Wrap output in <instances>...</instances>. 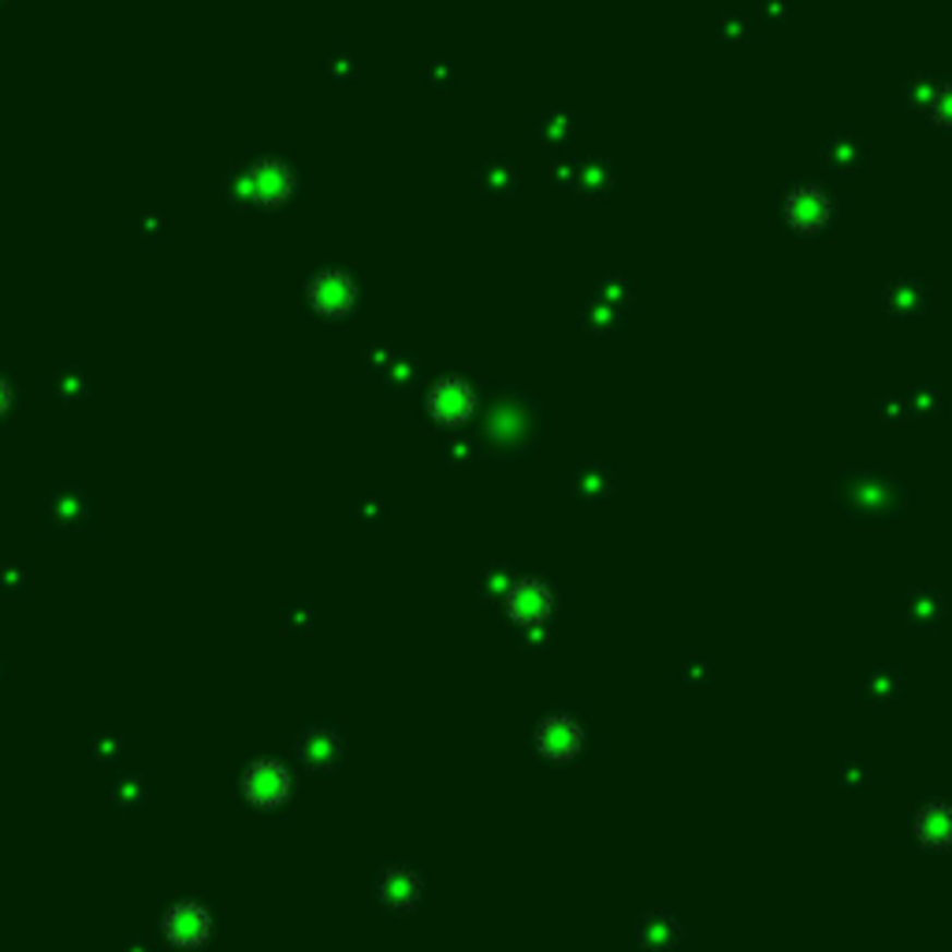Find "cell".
<instances>
[{
    "instance_id": "6da1fadb",
    "label": "cell",
    "mask_w": 952,
    "mask_h": 952,
    "mask_svg": "<svg viewBox=\"0 0 952 952\" xmlns=\"http://www.w3.org/2000/svg\"><path fill=\"white\" fill-rule=\"evenodd\" d=\"M837 506L864 525L896 521L908 506V487L893 473H875V469H848L837 477Z\"/></svg>"
},
{
    "instance_id": "7a4b0ae2",
    "label": "cell",
    "mask_w": 952,
    "mask_h": 952,
    "mask_svg": "<svg viewBox=\"0 0 952 952\" xmlns=\"http://www.w3.org/2000/svg\"><path fill=\"white\" fill-rule=\"evenodd\" d=\"M484 443L498 458H525L540 443V406L521 391H503L487 406Z\"/></svg>"
},
{
    "instance_id": "3957f363",
    "label": "cell",
    "mask_w": 952,
    "mask_h": 952,
    "mask_svg": "<svg viewBox=\"0 0 952 952\" xmlns=\"http://www.w3.org/2000/svg\"><path fill=\"white\" fill-rule=\"evenodd\" d=\"M537 751L547 763H569L585 751V725L574 714H551L537 725Z\"/></svg>"
},
{
    "instance_id": "277c9868",
    "label": "cell",
    "mask_w": 952,
    "mask_h": 952,
    "mask_svg": "<svg viewBox=\"0 0 952 952\" xmlns=\"http://www.w3.org/2000/svg\"><path fill=\"white\" fill-rule=\"evenodd\" d=\"M506 614H510L518 625H543L551 622V611H555V592H551L543 580L537 577H518L514 580V588L506 592Z\"/></svg>"
},
{
    "instance_id": "5b68a950",
    "label": "cell",
    "mask_w": 952,
    "mask_h": 952,
    "mask_svg": "<svg viewBox=\"0 0 952 952\" xmlns=\"http://www.w3.org/2000/svg\"><path fill=\"white\" fill-rule=\"evenodd\" d=\"M429 413L447 429H458L477 413V391L458 376H447L429 391Z\"/></svg>"
},
{
    "instance_id": "8992f818",
    "label": "cell",
    "mask_w": 952,
    "mask_h": 952,
    "mask_svg": "<svg viewBox=\"0 0 952 952\" xmlns=\"http://www.w3.org/2000/svg\"><path fill=\"white\" fill-rule=\"evenodd\" d=\"M830 216H833V205L819 186H796L793 194L785 197V220L788 228H796L800 234L822 231L830 224Z\"/></svg>"
},
{
    "instance_id": "52a82bcc",
    "label": "cell",
    "mask_w": 952,
    "mask_h": 952,
    "mask_svg": "<svg viewBox=\"0 0 952 952\" xmlns=\"http://www.w3.org/2000/svg\"><path fill=\"white\" fill-rule=\"evenodd\" d=\"M376 901L384 904L387 912H413L417 904H421V875H417L413 867H387L384 875L376 878Z\"/></svg>"
},
{
    "instance_id": "ba28073f",
    "label": "cell",
    "mask_w": 952,
    "mask_h": 952,
    "mask_svg": "<svg viewBox=\"0 0 952 952\" xmlns=\"http://www.w3.org/2000/svg\"><path fill=\"white\" fill-rule=\"evenodd\" d=\"M242 788H246V796L253 804H261V808H276V804H284L287 793H290V774L276 763V759H257V763L246 770V778H242Z\"/></svg>"
},
{
    "instance_id": "9c48e42d",
    "label": "cell",
    "mask_w": 952,
    "mask_h": 952,
    "mask_svg": "<svg viewBox=\"0 0 952 952\" xmlns=\"http://www.w3.org/2000/svg\"><path fill=\"white\" fill-rule=\"evenodd\" d=\"M901 618L915 632H933L949 618V600L938 592V588H912L901 603Z\"/></svg>"
},
{
    "instance_id": "30bf717a",
    "label": "cell",
    "mask_w": 952,
    "mask_h": 952,
    "mask_svg": "<svg viewBox=\"0 0 952 952\" xmlns=\"http://www.w3.org/2000/svg\"><path fill=\"white\" fill-rule=\"evenodd\" d=\"M682 923H677L674 912L666 908H651L648 915H640L637 923V945L643 952H677L682 949Z\"/></svg>"
},
{
    "instance_id": "8fae6325",
    "label": "cell",
    "mask_w": 952,
    "mask_h": 952,
    "mask_svg": "<svg viewBox=\"0 0 952 952\" xmlns=\"http://www.w3.org/2000/svg\"><path fill=\"white\" fill-rule=\"evenodd\" d=\"M915 841L930 852L952 848V804L933 800L927 808L915 811Z\"/></svg>"
},
{
    "instance_id": "7c38bea8",
    "label": "cell",
    "mask_w": 952,
    "mask_h": 952,
    "mask_svg": "<svg viewBox=\"0 0 952 952\" xmlns=\"http://www.w3.org/2000/svg\"><path fill=\"white\" fill-rule=\"evenodd\" d=\"M298 756L313 770H335L342 759V737L335 730H328V725H313V730H305L302 740H298Z\"/></svg>"
},
{
    "instance_id": "4fadbf2b",
    "label": "cell",
    "mask_w": 952,
    "mask_h": 952,
    "mask_svg": "<svg viewBox=\"0 0 952 952\" xmlns=\"http://www.w3.org/2000/svg\"><path fill=\"white\" fill-rule=\"evenodd\" d=\"M165 930H168L171 945L194 949L208 938L213 923H208L205 908H197V904H179V908H171V915L165 919Z\"/></svg>"
},
{
    "instance_id": "5bb4252c",
    "label": "cell",
    "mask_w": 952,
    "mask_h": 952,
    "mask_svg": "<svg viewBox=\"0 0 952 952\" xmlns=\"http://www.w3.org/2000/svg\"><path fill=\"white\" fill-rule=\"evenodd\" d=\"M614 492V473L603 466V461H585V466L574 469L569 477V495L580 498V503H603Z\"/></svg>"
},
{
    "instance_id": "9a60e30c",
    "label": "cell",
    "mask_w": 952,
    "mask_h": 952,
    "mask_svg": "<svg viewBox=\"0 0 952 952\" xmlns=\"http://www.w3.org/2000/svg\"><path fill=\"white\" fill-rule=\"evenodd\" d=\"M882 305H885V313L908 321V316H919L930 305V290L923 279H896V284L882 294Z\"/></svg>"
},
{
    "instance_id": "2e32d148",
    "label": "cell",
    "mask_w": 952,
    "mask_h": 952,
    "mask_svg": "<svg viewBox=\"0 0 952 952\" xmlns=\"http://www.w3.org/2000/svg\"><path fill=\"white\" fill-rule=\"evenodd\" d=\"M569 186H574L580 197H603V194H611V186H614V168L606 165L603 157H580V160H574Z\"/></svg>"
},
{
    "instance_id": "e0dca14e",
    "label": "cell",
    "mask_w": 952,
    "mask_h": 952,
    "mask_svg": "<svg viewBox=\"0 0 952 952\" xmlns=\"http://www.w3.org/2000/svg\"><path fill=\"white\" fill-rule=\"evenodd\" d=\"M901 696H904V682H901V674L890 666L870 670V674L864 677V685H859V700H867L875 707H893Z\"/></svg>"
},
{
    "instance_id": "ac0fdd59",
    "label": "cell",
    "mask_w": 952,
    "mask_h": 952,
    "mask_svg": "<svg viewBox=\"0 0 952 952\" xmlns=\"http://www.w3.org/2000/svg\"><path fill=\"white\" fill-rule=\"evenodd\" d=\"M822 160H827L830 176H852V171L864 165V145H859V138H852V134H841V138H833L827 145Z\"/></svg>"
},
{
    "instance_id": "d6986e66",
    "label": "cell",
    "mask_w": 952,
    "mask_h": 952,
    "mask_svg": "<svg viewBox=\"0 0 952 952\" xmlns=\"http://www.w3.org/2000/svg\"><path fill=\"white\" fill-rule=\"evenodd\" d=\"M514 580H518V574H514V566H506V562H492L487 569H480L477 577V595L484 603H498L506 600V592L514 588Z\"/></svg>"
},
{
    "instance_id": "ffe728a7",
    "label": "cell",
    "mask_w": 952,
    "mask_h": 952,
    "mask_svg": "<svg viewBox=\"0 0 952 952\" xmlns=\"http://www.w3.org/2000/svg\"><path fill=\"white\" fill-rule=\"evenodd\" d=\"M537 138L543 145H555V149H562V145H569L577 138V120L566 112H543L537 120Z\"/></svg>"
},
{
    "instance_id": "44dd1931",
    "label": "cell",
    "mask_w": 952,
    "mask_h": 952,
    "mask_svg": "<svg viewBox=\"0 0 952 952\" xmlns=\"http://www.w3.org/2000/svg\"><path fill=\"white\" fill-rule=\"evenodd\" d=\"M622 316L625 313L614 310V305L600 302V298H588V305L580 310V328L588 335H611L622 324Z\"/></svg>"
},
{
    "instance_id": "7402d4cb",
    "label": "cell",
    "mask_w": 952,
    "mask_h": 952,
    "mask_svg": "<svg viewBox=\"0 0 952 952\" xmlns=\"http://www.w3.org/2000/svg\"><path fill=\"white\" fill-rule=\"evenodd\" d=\"M350 302H353V287H350V279H342V276H328L321 284V290H316V305L328 313L350 310Z\"/></svg>"
},
{
    "instance_id": "603a6c76",
    "label": "cell",
    "mask_w": 952,
    "mask_h": 952,
    "mask_svg": "<svg viewBox=\"0 0 952 952\" xmlns=\"http://www.w3.org/2000/svg\"><path fill=\"white\" fill-rule=\"evenodd\" d=\"M837 782L845 785V788H852V793H856V788H867L870 785V763H867L864 751H848V756H841Z\"/></svg>"
},
{
    "instance_id": "cb8c5ba5",
    "label": "cell",
    "mask_w": 952,
    "mask_h": 952,
    "mask_svg": "<svg viewBox=\"0 0 952 952\" xmlns=\"http://www.w3.org/2000/svg\"><path fill=\"white\" fill-rule=\"evenodd\" d=\"M904 406H908V417H933L941 413V391L930 384H919L904 395Z\"/></svg>"
},
{
    "instance_id": "d4e9b609",
    "label": "cell",
    "mask_w": 952,
    "mask_h": 952,
    "mask_svg": "<svg viewBox=\"0 0 952 952\" xmlns=\"http://www.w3.org/2000/svg\"><path fill=\"white\" fill-rule=\"evenodd\" d=\"M480 186H484L492 197H506L518 190V179H514V171L506 165H492V168L480 171Z\"/></svg>"
},
{
    "instance_id": "484cf974",
    "label": "cell",
    "mask_w": 952,
    "mask_h": 952,
    "mask_svg": "<svg viewBox=\"0 0 952 952\" xmlns=\"http://www.w3.org/2000/svg\"><path fill=\"white\" fill-rule=\"evenodd\" d=\"M592 298H600V302H606V305H614V310H629V287H625V279L622 276H606V279H600V287L592 290Z\"/></svg>"
},
{
    "instance_id": "4316f807",
    "label": "cell",
    "mask_w": 952,
    "mask_h": 952,
    "mask_svg": "<svg viewBox=\"0 0 952 952\" xmlns=\"http://www.w3.org/2000/svg\"><path fill=\"white\" fill-rule=\"evenodd\" d=\"M933 94H938V83H930V79H915V83L904 89V101H908L912 108H930Z\"/></svg>"
},
{
    "instance_id": "83f0119b",
    "label": "cell",
    "mask_w": 952,
    "mask_h": 952,
    "mask_svg": "<svg viewBox=\"0 0 952 952\" xmlns=\"http://www.w3.org/2000/svg\"><path fill=\"white\" fill-rule=\"evenodd\" d=\"M927 112L933 116V123L952 126V86H938V94H933Z\"/></svg>"
},
{
    "instance_id": "f1b7e54d",
    "label": "cell",
    "mask_w": 952,
    "mask_h": 952,
    "mask_svg": "<svg viewBox=\"0 0 952 952\" xmlns=\"http://www.w3.org/2000/svg\"><path fill=\"white\" fill-rule=\"evenodd\" d=\"M682 677H685V685H688V688H696V685H707V682H711V670H707L703 659H696V655H692V659H685V674H682Z\"/></svg>"
},
{
    "instance_id": "f546056e",
    "label": "cell",
    "mask_w": 952,
    "mask_h": 952,
    "mask_svg": "<svg viewBox=\"0 0 952 952\" xmlns=\"http://www.w3.org/2000/svg\"><path fill=\"white\" fill-rule=\"evenodd\" d=\"M878 417L896 424V421H904V417H908V406H904V398H885V402H878Z\"/></svg>"
},
{
    "instance_id": "4dcf8cb0",
    "label": "cell",
    "mask_w": 952,
    "mask_h": 952,
    "mask_svg": "<svg viewBox=\"0 0 952 952\" xmlns=\"http://www.w3.org/2000/svg\"><path fill=\"white\" fill-rule=\"evenodd\" d=\"M551 643V629H547V622L543 625H529V640H525V648L529 651H540V648H547Z\"/></svg>"
},
{
    "instance_id": "1f68e13d",
    "label": "cell",
    "mask_w": 952,
    "mask_h": 952,
    "mask_svg": "<svg viewBox=\"0 0 952 952\" xmlns=\"http://www.w3.org/2000/svg\"><path fill=\"white\" fill-rule=\"evenodd\" d=\"M443 458H447V461H473V443H469V439H455Z\"/></svg>"
}]
</instances>
